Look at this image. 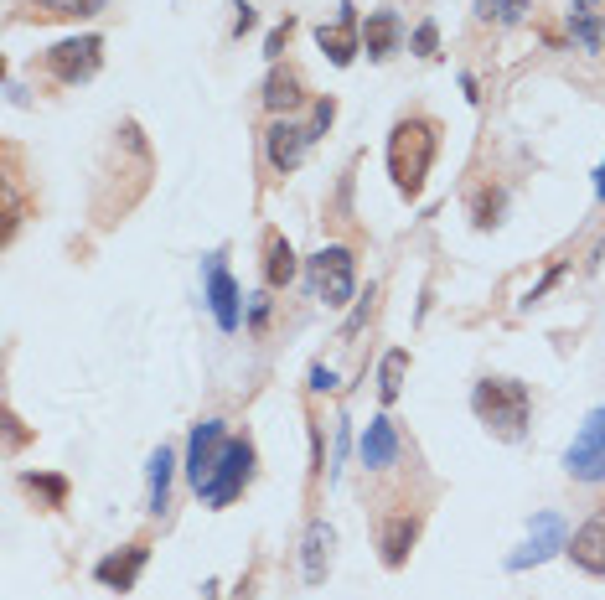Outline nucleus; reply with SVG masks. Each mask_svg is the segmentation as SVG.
Segmentation results:
<instances>
[{
    "label": "nucleus",
    "instance_id": "f257e3e1",
    "mask_svg": "<svg viewBox=\"0 0 605 600\" xmlns=\"http://www.w3.org/2000/svg\"><path fill=\"white\" fill-rule=\"evenodd\" d=\"M440 156V125L430 114H409L393 125L388 135V176H393V187H399V197H419L430 182V166Z\"/></svg>",
    "mask_w": 605,
    "mask_h": 600
},
{
    "label": "nucleus",
    "instance_id": "f03ea898",
    "mask_svg": "<svg viewBox=\"0 0 605 600\" xmlns=\"http://www.w3.org/2000/svg\"><path fill=\"white\" fill-rule=\"evenodd\" d=\"M471 409L497 440H523L528 435V414H533V394L518 378H481L471 388Z\"/></svg>",
    "mask_w": 605,
    "mask_h": 600
},
{
    "label": "nucleus",
    "instance_id": "7ed1b4c3",
    "mask_svg": "<svg viewBox=\"0 0 605 600\" xmlns=\"http://www.w3.org/2000/svg\"><path fill=\"white\" fill-rule=\"evenodd\" d=\"M254 482V440L244 435V440H228L223 445V456H218V466H213V476L197 487V497L207 502V507H228L233 497H244V487Z\"/></svg>",
    "mask_w": 605,
    "mask_h": 600
},
{
    "label": "nucleus",
    "instance_id": "20e7f679",
    "mask_svg": "<svg viewBox=\"0 0 605 600\" xmlns=\"http://www.w3.org/2000/svg\"><path fill=\"white\" fill-rule=\"evenodd\" d=\"M311 295L326 300V306H347L357 295V259L342 244H326L321 254H311Z\"/></svg>",
    "mask_w": 605,
    "mask_h": 600
},
{
    "label": "nucleus",
    "instance_id": "39448f33",
    "mask_svg": "<svg viewBox=\"0 0 605 600\" xmlns=\"http://www.w3.org/2000/svg\"><path fill=\"white\" fill-rule=\"evenodd\" d=\"M564 471L574 482H605V409H590L585 425L574 430L569 450H564Z\"/></svg>",
    "mask_w": 605,
    "mask_h": 600
},
{
    "label": "nucleus",
    "instance_id": "423d86ee",
    "mask_svg": "<svg viewBox=\"0 0 605 600\" xmlns=\"http://www.w3.org/2000/svg\"><path fill=\"white\" fill-rule=\"evenodd\" d=\"M104 68V37H68V42H57V47H47V73L57 78V83H88Z\"/></svg>",
    "mask_w": 605,
    "mask_h": 600
},
{
    "label": "nucleus",
    "instance_id": "0eeeda50",
    "mask_svg": "<svg viewBox=\"0 0 605 600\" xmlns=\"http://www.w3.org/2000/svg\"><path fill=\"white\" fill-rule=\"evenodd\" d=\"M202 285H207V311L223 332H238L244 326V295H238V280L228 275L223 254H207L202 259Z\"/></svg>",
    "mask_w": 605,
    "mask_h": 600
},
{
    "label": "nucleus",
    "instance_id": "6e6552de",
    "mask_svg": "<svg viewBox=\"0 0 605 600\" xmlns=\"http://www.w3.org/2000/svg\"><path fill=\"white\" fill-rule=\"evenodd\" d=\"M564 544H569L564 518H559V513H538V518H533V533H528V544H523L518 554H507V569H512V575H518V569H533V564H543V559L564 554Z\"/></svg>",
    "mask_w": 605,
    "mask_h": 600
},
{
    "label": "nucleus",
    "instance_id": "1a4fd4ad",
    "mask_svg": "<svg viewBox=\"0 0 605 600\" xmlns=\"http://www.w3.org/2000/svg\"><path fill=\"white\" fill-rule=\"evenodd\" d=\"M228 440L233 435H228L223 419H202V425H192V435H187V482L192 487H202L207 476H213V466H218Z\"/></svg>",
    "mask_w": 605,
    "mask_h": 600
},
{
    "label": "nucleus",
    "instance_id": "9d476101",
    "mask_svg": "<svg viewBox=\"0 0 605 600\" xmlns=\"http://www.w3.org/2000/svg\"><path fill=\"white\" fill-rule=\"evenodd\" d=\"M306 150H311V130L295 125V119H275V125L264 130V161L280 176H290L300 161H306Z\"/></svg>",
    "mask_w": 605,
    "mask_h": 600
},
{
    "label": "nucleus",
    "instance_id": "9b49d317",
    "mask_svg": "<svg viewBox=\"0 0 605 600\" xmlns=\"http://www.w3.org/2000/svg\"><path fill=\"white\" fill-rule=\"evenodd\" d=\"M564 554L585 569V575H595V580H605V507L600 513H590L580 528L569 533V544H564Z\"/></svg>",
    "mask_w": 605,
    "mask_h": 600
},
{
    "label": "nucleus",
    "instance_id": "f8f14e48",
    "mask_svg": "<svg viewBox=\"0 0 605 600\" xmlns=\"http://www.w3.org/2000/svg\"><path fill=\"white\" fill-rule=\"evenodd\" d=\"M150 564V544H125V549H114V554H104L99 564H94V580L104 585V590H135V580H140V569Z\"/></svg>",
    "mask_w": 605,
    "mask_h": 600
},
{
    "label": "nucleus",
    "instance_id": "ddd939ff",
    "mask_svg": "<svg viewBox=\"0 0 605 600\" xmlns=\"http://www.w3.org/2000/svg\"><path fill=\"white\" fill-rule=\"evenodd\" d=\"M331 549H337V528L326 518H316L300 538V580L306 585H326V569H331Z\"/></svg>",
    "mask_w": 605,
    "mask_h": 600
},
{
    "label": "nucleus",
    "instance_id": "4468645a",
    "mask_svg": "<svg viewBox=\"0 0 605 600\" xmlns=\"http://www.w3.org/2000/svg\"><path fill=\"white\" fill-rule=\"evenodd\" d=\"M414 538H419V518L414 513L383 518V528H378V554H383V564L388 569H404L409 554H414Z\"/></svg>",
    "mask_w": 605,
    "mask_h": 600
},
{
    "label": "nucleus",
    "instance_id": "2eb2a0df",
    "mask_svg": "<svg viewBox=\"0 0 605 600\" xmlns=\"http://www.w3.org/2000/svg\"><path fill=\"white\" fill-rule=\"evenodd\" d=\"M316 42H321V52L331 57V63H337V68H347L352 57L362 52V26H357V11H352V6H342L337 26H321V32H316Z\"/></svg>",
    "mask_w": 605,
    "mask_h": 600
},
{
    "label": "nucleus",
    "instance_id": "dca6fc26",
    "mask_svg": "<svg viewBox=\"0 0 605 600\" xmlns=\"http://www.w3.org/2000/svg\"><path fill=\"white\" fill-rule=\"evenodd\" d=\"M264 109L275 114V119H290V109H300L306 104V83H300V73L295 68H269V78H264Z\"/></svg>",
    "mask_w": 605,
    "mask_h": 600
},
{
    "label": "nucleus",
    "instance_id": "f3484780",
    "mask_svg": "<svg viewBox=\"0 0 605 600\" xmlns=\"http://www.w3.org/2000/svg\"><path fill=\"white\" fill-rule=\"evenodd\" d=\"M404 42V21L393 11H373L368 21H362V52L373 57V63H383V57H393Z\"/></svg>",
    "mask_w": 605,
    "mask_h": 600
},
{
    "label": "nucleus",
    "instance_id": "a211bd4d",
    "mask_svg": "<svg viewBox=\"0 0 605 600\" xmlns=\"http://www.w3.org/2000/svg\"><path fill=\"white\" fill-rule=\"evenodd\" d=\"M393 461H399V430H393L388 414H378V419H368V435H362V466L383 471Z\"/></svg>",
    "mask_w": 605,
    "mask_h": 600
},
{
    "label": "nucleus",
    "instance_id": "6ab92c4d",
    "mask_svg": "<svg viewBox=\"0 0 605 600\" xmlns=\"http://www.w3.org/2000/svg\"><path fill=\"white\" fill-rule=\"evenodd\" d=\"M171 471H176V456H171V445H156V450H150V471H145V507H150V513H166V507H171Z\"/></svg>",
    "mask_w": 605,
    "mask_h": 600
},
{
    "label": "nucleus",
    "instance_id": "aec40b11",
    "mask_svg": "<svg viewBox=\"0 0 605 600\" xmlns=\"http://www.w3.org/2000/svg\"><path fill=\"white\" fill-rule=\"evenodd\" d=\"M295 269H300V259H295V249H290V238H285V233H269V238H264V285H269V290H285V285L295 280Z\"/></svg>",
    "mask_w": 605,
    "mask_h": 600
},
{
    "label": "nucleus",
    "instance_id": "412c9836",
    "mask_svg": "<svg viewBox=\"0 0 605 600\" xmlns=\"http://www.w3.org/2000/svg\"><path fill=\"white\" fill-rule=\"evenodd\" d=\"M404 378H409V352H404V347H393V352L383 357V368H378V399L393 404V399L404 394Z\"/></svg>",
    "mask_w": 605,
    "mask_h": 600
},
{
    "label": "nucleus",
    "instance_id": "4be33fe9",
    "mask_svg": "<svg viewBox=\"0 0 605 600\" xmlns=\"http://www.w3.org/2000/svg\"><path fill=\"white\" fill-rule=\"evenodd\" d=\"M21 487L32 492V497H42L52 513L68 502V476H47V471H21Z\"/></svg>",
    "mask_w": 605,
    "mask_h": 600
},
{
    "label": "nucleus",
    "instance_id": "5701e85b",
    "mask_svg": "<svg viewBox=\"0 0 605 600\" xmlns=\"http://www.w3.org/2000/svg\"><path fill=\"white\" fill-rule=\"evenodd\" d=\"M502 202H507V192H502V187H481V192L471 197V218H476V228H497Z\"/></svg>",
    "mask_w": 605,
    "mask_h": 600
},
{
    "label": "nucleus",
    "instance_id": "b1692460",
    "mask_svg": "<svg viewBox=\"0 0 605 600\" xmlns=\"http://www.w3.org/2000/svg\"><path fill=\"white\" fill-rule=\"evenodd\" d=\"M42 16H99L109 0H32Z\"/></svg>",
    "mask_w": 605,
    "mask_h": 600
},
{
    "label": "nucleus",
    "instance_id": "393cba45",
    "mask_svg": "<svg viewBox=\"0 0 605 600\" xmlns=\"http://www.w3.org/2000/svg\"><path fill=\"white\" fill-rule=\"evenodd\" d=\"M409 42H414V52H419V57H435V52H440V26H435V21H419Z\"/></svg>",
    "mask_w": 605,
    "mask_h": 600
},
{
    "label": "nucleus",
    "instance_id": "a878e982",
    "mask_svg": "<svg viewBox=\"0 0 605 600\" xmlns=\"http://www.w3.org/2000/svg\"><path fill=\"white\" fill-rule=\"evenodd\" d=\"M290 32H295V21L285 16V21L275 26V32H269V37H264V57H269V63H280V52H285V42H290Z\"/></svg>",
    "mask_w": 605,
    "mask_h": 600
},
{
    "label": "nucleus",
    "instance_id": "bb28decb",
    "mask_svg": "<svg viewBox=\"0 0 605 600\" xmlns=\"http://www.w3.org/2000/svg\"><path fill=\"white\" fill-rule=\"evenodd\" d=\"M331 119H337V104H331V99H316V109H311V140H321L326 130H331Z\"/></svg>",
    "mask_w": 605,
    "mask_h": 600
},
{
    "label": "nucleus",
    "instance_id": "cd10ccee",
    "mask_svg": "<svg viewBox=\"0 0 605 600\" xmlns=\"http://www.w3.org/2000/svg\"><path fill=\"white\" fill-rule=\"evenodd\" d=\"M373 295H378V290L368 285V295H362V300H357V311L347 316V326H342V337H357V332H362V321H368V311H373Z\"/></svg>",
    "mask_w": 605,
    "mask_h": 600
},
{
    "label": "nucleus",
    "instance_id": "c85d7f7f",
    "mask_svg": "<svg viewBox=\"0 0 605 600\" xmlns=\"http://www.w3.org/2000/svg\"><path fill=\"white\" fill-rule=\"evenodd\" d=\"M233 11H238V16H233V37H244V32H254V21H259V16H254V6H249V0H238Z\"/></svg>",
    "mask_w": 605,
    "mask_h": 600
},
{
    "label": "nucleus",
    "instance_id": "c756f323",
    "mask_svg": "<svg viewBox=\"0 0 605 600\" xmlns=\"http://www.w3.org/2000/svg\"><path fill=\"white\" fill-rule=\"evenodd\" d=\"M331 388H337V373H331L326 363H316L311 368V394H331Z\"/></svg>",
    "mask_w": 605,
    "mask_h": 600
},
{
    "label": "nucleus",
    "instance_id": "7c9ffc66",
    "mask_svg": "<svg viewBox=\"0 0 605 600\" xmlns=\"http://www.w3.org/2000/svg\"><path fill=\"white\" fill-rule=\"evenodd\" d=\"M507 0H476V21H502Z\"/></svg>",
    "mask_w": 605,
    "mask_h": 600
},
{
    "label": "nucleus",
    "instance_id": "2f4dec72",
    "mask_svg": "<svg viewBox=\"0 0 605 600\" xmlns=\"http://www.w3.org/2000/svg\"><path fill=\"white\" fill-rule=\"evenodd\" d=\"M523 11H528V0H507V6H502V26H518Z\"/></svg>",
    "mask_w": 605,
    "mask_h": 600
},
{
    "label": "nucleus",
    "instance_id": "473e14b6",
    "mask_svg": "<svg viewBox=\"0 0 605 600\" xmlns=\"http://www.w3.org/2000/svg\"><path fill=\"white\" fill-rule=\"evenodd\" d=\"M264 321H269V300H264V295H254V306H249V326H254V332H259Z\"/></svg>",
    "mask_w": 605,
    "mask_h": 600
},
{
    "label": "nucleus",
    "instance_id": "72a5a7b5",
    "mask_svg": "<svg viewBox=\"0 0 605 600\" xmlns=\"http://www.w3.org/2000/svg\"><path fill=\"white\" fill-rule=\"evenodd\" d=\"M6 425H11V430H6V440H11V450H16V445L26 440V435H21V419H16V414H6Z\"/></svg>",
    "mask_w": 605,
    "mask_h": 600
},
{
    "label": "nucleus",
    "instance_id": "f704fd0d",
    "mask_svg": "<svg viewBox=\"0 0 605 600\" xmlns=\"http://www.w3.org/2000/svg\"><path fill=\"white\" fill-rule=\"evenodd\" d=\"M595 202H605V161H600V171H595Z\"/></svg>",
    "mask_w": 605,
    "mask_h": 600
}]
</instances>
